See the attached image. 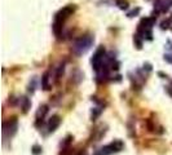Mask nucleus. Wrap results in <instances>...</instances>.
<instances>
[{
    "mask_svg": "<svg viewBox=\"0 0 172 155\" xmlns=\"http://www.w3.org/2000/svg\"><path fill=\"white\" fill-rule=\"evenodd\" d=\"M93 44V38L91 35H85V36H82L75 40L74 45H73V50L75 54H84L85 52H88L91 49V47Z\"/></svg>",
    "mask_w": 172,
    "mask_h": 155,
    "instance_id": "f03ea898",
    "label": "nucleus"
},
{
    "mask_svg": "<svg viewBox=\"0 0 172 155\" xmlns=\"http://www.w3.org/2000/svg\"><path fill=\"white\" fill-rule=\"evenodd\" d=\"M63 70H65V65H61V66L58 67V70H57V74H56V81H58V80H60L61 75L63 74Z\"/></svg>",
    "mask_w": 172,
    "mask_h": 155,
    "instance_id": "9b49d317",
    "label": "nucleus"
},
{
    "mask_svg": "<svg viewBox=\"0 0 172 155\" xmlns=\"http://www.w3.org/2000/svg\"><path fill=\"white\" fill-rule=\"evenodd\" d=\"M139 12H140V9H139V8H137V9H136V11H132V12H129V13H128V17H135V16L137 14V13H139Z\"/></svg>",
    "mask_w": 172,
    "mask_h": 155,
    "instance_id": "ddd939ff",
    "label": "nucleus"
},
{
    "mask_svg": "<svg viewBox=\"0 0 172 155\" xmlns=\"http://www.w3.org/2000/svg\"><path fill=\"white\" fill-rule=\"evenodd\" d=\"M47 112H48V106L47 105H43V106L39 107L38 112H36V125H39L40 122L43 123V119H44V116H45Z\"/></svg>",
    "mask_w": 172,
    "mask_h": 155,
    "instance_id": "0eeeda50",
    "label": "nucleus"
},
{
    "mask_svg": "<svg viewBox=\"0 0 172 155\" xmlns=\"http://www.w3.org/2000/svg\"><path fill=\"white\" fill-rule=\"evenodd\" d=\"M104 57H105V49L104 47H100L96 53H94L93 58H92V65H93V69L98 73L100 69L104 66Z\"/></svg>",
    "mask_w": 172,
    "mask_h": 155,
    "instance_id": "39448f33",
    "label": "nucleus"
},
{
    "mask_svg": "<svg viewBox=\"0 0 172 155\" xmlns=\"http://www.w3.org/2000/svg\"><path fill=\"white\" fill-rule=\"evenodd\" d=\"M123 146L124 145H123L122 141H114L110 145L100 149L94 155H110V154H113V153H118V151H120L123 149Z\"/></svg>",
    "mask_w": 172,
    "mask_h": 155,
    "instance_id": "7ed1b4c3",
    "label": "nucleus"
},
{
    "mask_svg": "<svg viewBox=\"0 0 172 155\" xmlns=\"http://www.w3.org/2000/svg\"><path fill=\"white\" fill-rule=\"evenodd\" d=\"M48 80H49V73H45V74L43 75V78H42V87H43V89H45V91L49 89Z\"/></svg>",
    "mask_w": 172,
    "mask_h": 155,
    "instance_id": "6e6552de",
    "label": "nucleus"
},
{
    "mask_svg": "<svg viewBox=\"0 0 172 155\" xmlns=\"http://www.w3.org/2000/svg\"><path fill=\"white\" fill-rule=\"evenodd\" d=\"M21 102H22V109H23V112H27V110L30 109V100L27 97H22L21 98Z\"/></svg>",
    "mask_w": 172,
    "mask_h": 155,
    "instance_id": "1a4fd4ad",
    "label": "nucleus"
},
{
    "mask_svg": "<svg viewBox=\"0 0 172 155\" xmlns=\"http://www.w3.org/2000/svg\"><path fill=\"white\" fill-rule=\"evenodd\" d=\"M74 9H75V8H74L73 5H69V7H65L63 9H61V11L56 14L54 23H53V31H54V34H56L57 36H58V35L61 34V31H62L65 19L74 12Z\"/></svg>",
    "mask_w": 172,
    "mask_h": 155,
    "instance_id": "f257e3e1",
    "label": "nucleus"
},
{
    "mask_svg": "<svg viewBox=\"0 0 172 155\" xmlns=\"http://www.w3.org/2000/svg\"><path fill=\"white\" fill-rule=\"evenodd\" d=\"M17 119L16 118H12L11 120L5 122L4 127H3V136L4 138H11L14 136V133L17 132Z\"/></svg>",
    "mask_w": 172,
    "mask_h": 155,
    "instance_id": "20e7f679",
    "label": "nucleus"
},
{
    "mask_svg": "<svg viewBox=\"0 0 172 155\" xmlns=\"http://www.w3.org/2000/svg\"><path fill=\"white\" fill-rule=\"evenodd\" d=\"M117 5L120 8V9H127L128 8V3L124 0H117Z\"/></svg>",
    "mask_w": 172,
    "mask_h": 155,
    "instance_id": "9d476101",
    "label": "nucleus"
},
{
    "mask_svg": "<svg viewBox=\"0 0 172 155\" xmlns=\"http://www.w3.org/2000/svg\"><path fill=\"white\" fill-rule=\"evenodd\" d=\"M40 153H42V147H40V146H38V145H35V146L32 147V154L39 155Z\"/></svg>",
    "mask_w": 172,
    "mask_h": 155,
    "instance_id": "f8f14e48",
    "label": "nucleus"
},
{
    "mask_svg": "<svg viewBox=\"0 0 172 155\" xmlns=\"http://www.w3.org/2000/svg\"><path fill=\"white\" fill-rule=\"evenodd\" d=\"M60 124H61V118H60L58 115H53V116L49 119V122H48V131H49V132H54V131L58 128Z\"/></svg>",
    "mask_w": 172,
    "mask_h": 155,
    "instance_id": "423d86ee",
    "label": "nucleus"
}]
</instances>
